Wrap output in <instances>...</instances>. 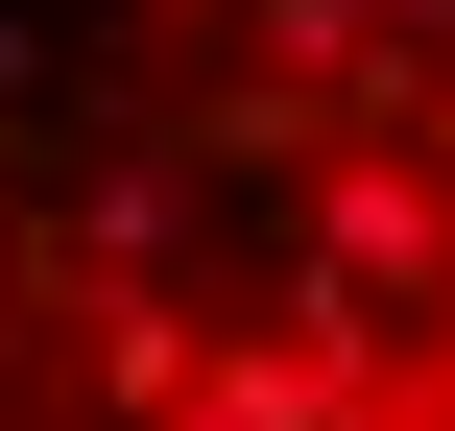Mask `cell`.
Listing matches in <instances>:
<instances>
[{
  "instance_id": "1",
  "label": "cell",
  "mask_w": 455,
  "mask_h": 431,
  "mask_svg": "<svg viewBox=\"0 0 455 431\" xmlns=\"http://www.w3.org/2000/svg\"><path fill=\"white\" fill-rule=\"evenodd\" d=\"M0 431H455V0H24Z\"/></svg>"
}]
</instances>
